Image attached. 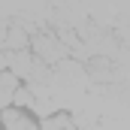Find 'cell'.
Returning <instances> with one entry per match:
<instances>
[{"label": "cell", "instance_id": "3957f363", "mask_svg": "<svg viewBox=\"0 0 130 130\" xmlns=\"http://www.w3.org/2000/svg\"><path fill=\"white\" fill-rule=\"evenodd\" d=\"M39 130H76V124H73V118H67V115H52V118L42 121Z\"/></svg>", "mask_w": 130, "mask_h": 130}, {"label": "cell", "instance_id": "6da1fadb", "mask_svg": "<svg viewBox=\"0 0 130 130\" xmlns=\"http://www.w3.org/2000/svg\"><path fill=\"white\" fill-rule=\"evenodd\" d=\"M3 127L6 130H39V124L24 109H3Z\"/></svg>", "mask_w": 130, "mask_h": 130}, {"label": "cell", "instance_id": "7a4b0ae2", "mask_svg": "<svg viewBox=\"0 0 130 130\" xmlns=\"http://www.w3.org/2000/svg\"><path fill=\"white\" fill-rule=\"evenodd\" d=\"M18 94V82L12 73H0V109H9V103H15Z\"/></svg>", "mask_w": 130, "mask_h": 130}]
</instances>
